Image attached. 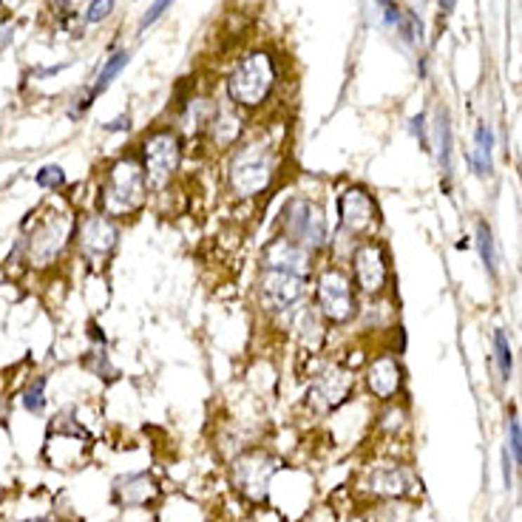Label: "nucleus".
<instances>
[{"mask_svg": "<svg viewBox=\"0 0 522 522\" xmlns=\"http://www.w3.org/2000/svg\"><path fill=\"white\" fill-rule=\"evenodd\" d=\"M469 165H471V171L480 179L491 176V168H494V131L485 122H480L477 131H474V151L469 154Z\"/></svg>", "mask_w": 522, "mask_h": 522, "instance_id": "obj_19", "label": "nucleus"}, {"mask_svg": "<svg viewBox=\"0 0 522 522\" xmlns=\"http://www.w3.org/2000/svg\"><path fill=\"white\" fill-rule=\"evenodd\" d=\"M275 89H278V60L267 48L244 51L225 77L228 100L244 114H256L267 108Z\"/></svg>", "mask_w": 522, "mask_h": 522, "instance_id": "obj_3", "label": "nucleus"}, {"mask_svg": "<svg viewBox=\"0 0 522 522\" xmlns=\"http://www.w3.org/2000/svg\"><path fill=\"white\" fill-rule=\"evenodd\" d=\"M363 386L372 400L395 403L403 389V363L398 349H378L363 366Z\"/></svg>", "mask_w": 522, "mask_h": 522, "instance_id": "obj_12", "label": "nucleus"}, {"mask_svg": "<svg viewBox=\"0 0 522 522\" xmlns=\"http://www.w3.org/2000/svg\"><path fill=\"white\" fill-rule=\"evenodd\" d=\"M284 139L267 128L244 136L225 162V190L236 202L264 199L284 176Z\"/></svg>", "mask_w": 522, "mask_h": 522, "instance_id": "obj_1", "label": "nucleus"}, {"mask_svg": "<svg viewBox=\"0 0 522 522\" xmlns=\"http://www.w3.org/2000/svg\"><path fill=\"white\" fill-rule=\"evenodd\" d=\"M313 275L315 273L259 264V275H256V284H253V304L261 313V318L289 329L295 313L310 301Z\"/></svg>", "mask_w": 522, "mask_h": 522, "instance_id": "obj_2", "label": "nucleus"}, {"mask_svg": "<svg viewBox=\"0 0 522 522\" xmlns=\"http://www.w3.org/2000/svg\"><path fill=\"white\" fill-rule=\"evenodd\" d=\"M151 199V185L145 179L142 162L136 154L117 157L100 182V213H105L114 221L136 218Z\"/></svg>", "mask_w": 522, "mask_h": 522, "instance_id": "obj_5", "label": "nucleus"}, {"mask_svg": "<svg viewBox=\"0 0 522 522\" xmlns=\"http://www.w3.org/2000/svg\"><path fill=\"white\" fill-rule=\"evenodd\" d=\"M136 157L142 162L148 185H151V196H162L179 179L185 162V136L176 125H157L145 131V136L139 139Z\"/></svg>", "mask_w": 522, "mask_h": 522, "instance_id": "obj_8", "label": "nucleus"}, {"mask_svg": "<svg viewBox=\"0 0 522 522\" xmlns=\"http://www.w3.org/2000/svg\"><path fill=\"white\" fill-rule=\"evenodd\" d=\"M363 488L378 500H398L406 497L412 488V474L400 463H378L363 477Z\"/></svg>", "mask_w": 522, "mask_h": 522, "instance_id": "obj_16", "label": "nucleus"}, {"mask_svg": "<svg viewBox=\"0 0 522 522\" xmlns=\"http://www.w3.org/2000/svg\"><path fill=\"white\" fill-rule=\"evenodd\" d=\"M275 236L298 244L318 261H324L329 253V242H332L324 204L307 193L287 196L275 213Z\"/></svg>", "mask_w": 522, "mask_h": 522, "instance_id": "obj_4", "label": "nucleus"}, {"mask_svg": "<svg viewBox=\"0 0 522 522\" xmlns=\"http://www.w3.org/2000/svg\"><path fill=\"white\" fill-rule=\"evenodd\" d=\"M431 148H434L440 174L445 176V188H449V179L455 171V133H452V119L443 108L437 111V119H434V145Z\"/></svg>", "mask_w": 522, "mask_h": 522, "instance_id": "obj_18", "label": "nucleus"}, {"mask_svg": "<svg viewBox=\"0 0 522 522\" xmlns=\"http://www.w3.org/2000/svg\"><path fill=\"white\" fill-rule=\"evenodd\" d=\"M171 4H174V0H154V4L148 6V12L142 15V20H139V32H145L148 26H154V23L171 9Z\"/></svg>", "mask_w": 522, "mask_h": 522, "instance_id": "obj_29", "label": "nucleus"}, {"mask_svg": "<svg viewBox=\"0 0 522 522\" xmlns=\"http://www.w3.org/2000/svg\"><path fill=\"white\" fill-rule=\"evenodd\" d=\"M46 384H48V378H46V375H37V378L26 386V392H23V409H26V412L40 415V412L46 409Z\"/></svg>", "mask_w": 522, "mask_h": 522, "instance_id": "obj_23", "label": "nucleus"}, {"mask_svg": "<svg viewBox=\"0 0 522 522\" xmlns=\"http://www.w3.org/2000/svg\"><path fill=\"white\" fill-rule=\"evenodd\" d=\"M114 12V0H91L86 6V23H103Z\"/></svg>", "mask_w": 522, "mask_h": 522, "instance_id": "obj_28", "label": "nucleus"}, {"mask_svg": "<svg viewBox=\"0 0 522 522\" xmlns=\"http://www.w3.org/2000/svg\"><path fill=\"white\" fill-rule=\"evenodd\" d=\"M65 182H68V179H65V171H63L60 165H46V168H40V171L34 174V185L43 188V190H51V193L63 190Z\"/></svg>", "mask_w": 522, "mask_h": 522, "instance_id": "obj_24", "label": "nucleus"}, {"mask_svg": "<svg viewBox=\"0 0 522 522\" xmlns=\"http://www.w3.org/2000/svg\"><path fill=\"white\" fill-rule=\"evenodd\" d=\"M86 366L94 372L97 378H114V375H117V369L111 366L108 352H105L103 346H94V349H91V355L86 358Z\"/></svg>", "mask_w": 522, "mask_h": 522, "instance_id": "obj_25", "label": "nucleus"}, {"mask_svg": "<svg viewBox=\"0 0 522 522\" xmlns=\"http://www.w3.org/2000/svg\"><path fill=\"white\" fill-rule=\"evenodd\" d=\"M491 349H494V363L500 369V378L511 381V375H514V352H511V341H508L505 329H494Z\"/></svg>", "mask_w": 522, "mask_h": 522, "instance_id": "obj_21", "label": "nucleus"}, {"mask_svg": "<svg viewBox=\"0 0 522 522\" xmlns=\"http://www.w3.org/2000/svg\"><path fill=\"white\" fill-rule=\"evenodd\" d=\"M77 218L68 210H37L26 221V233L18 239L23 247V261L34 270L54 267L68 244H74Z\"/></svg>", "mask_w": 522, "mask_h": 522, "instance_id": "obj_7", "label": "nucleus"}, {"mask_svg": "<svg viewBox=\"0 0 522 522\" xmlns=\"http://www.w3.org/2000/svg\"><path fill=\"white\" fill-rule=\"evenodd\" d=\"M117 494L125 505H148V500L157 497V483L145 471L142 474H128L117 483Z\"/></svg>", "mask_w": 522, "mask_h": 522, "instance_id": "obj_20", "label": "nucleus"}, {"mask_svg": "<svg viewBox=\"0 0 522 522\" xmlns=\"http://www.w3.org/2000/svg\"><path fill=\"white\" fill-rule=\"evenodd\" d=\"M128 63H131V51H128V48L114 51V54L105 60V65L100 68V74H97L94 86H91V89H89V91H86V94L77 100V108H74V117L83 114V111H89V108H91V103H94V100H97V97H100V94H103V91H105L111 83H114V77H117V74H119V71H122Z\"/></svg>", "mask_w": 522, "mask_h": 522, "instance_id": "obj_17", "label": "nucleus"}, {"mask_svg": "<svg viewBox=\"0 0 522 522\" xmlns=\"http://www.w3.org/2000/svg\"><path fill=\"white\" fill-rule=\"evenodd\" d=\"M355 392V372L346 366H327L324 372H315L313 384L307 389V403L318 415H332L341 409Z\"/></svg>", "mask_w": 522, "mask_h": 522, "instance_id": "obj_14", "label": "nucleus"}, {"mask_svg": "<svg viewBox=\"0 0 522 522\" xmlns=\"http://www.w3.org/2000/svg\"><path fill=\"white\" fill-rule=\"evenodd\" d=\"M119 236H122L119 221L108 218L100 210L86 213L77 218V228H74V250H77L80 261H86L94 270H103L114 259L119 247Z\"/></svg>", "mask_w": 522, "mask_h": 522, "instance_id": "obj_11", "label": "nucleus"}, {"mask_svg": "<svg viewBox=\"0 0 522 522\" xmlns=\"http://www.w3.org/2000/svg\"><path fill=\"white\" fill-rule=\"evenodd\" d=\"M508 452L514 455V463L522 466V423L516 415L508 417Z\"/></svg>", "mask_w": 522, "mask_h": 522, "instance_id": "obj_27", "label": "nucleus"}, {"mask_svg": "<svg viewBox=\"0 0 522 522\" xmlns=\"http://www.w3.org/2000/svg\"><path fill=\"white\" fill-rule=\"evenodd\" d=\"M455 9H457V0H440V12H443V18H449Z\"/></svg>", "mask_w": 522, "mask_h": 522, "instance_id": "obj_33", "label": "nucleus"}, {"mask_svg": "<svg viewBox=\"0 0 522 522\" xmlns=\"http://www.w3.org/2000/svg\"><path fill=\"white\" fill-rule=\"evenodd\" d=\"M278 466H281L278 457H273L270 452H261V449L244 452L233 463V485L250 500H264V494L270 488V480L278 471Z\"/></svg>", "mask_w": 522, "mask_h": 522, "instance_id": "obj_15", "label": "nucleus"}, {"mask_svg": "<svg viewBox=\"0 0 522 522\" xmlns=\"http://www.w3.org/2000/svg\"><path fill=\"white\" fill-rule=\"evenodd\" d=\"M409 131H412V136L420 142L423 151H431V139H429V128H426V114H415V117L409 119Z\"/></svg>", "mask_w": 522, "mask_h": 522, "instance_id": "obj_30", "label": "nucleus"}, {"mask_svg": "<svg viewBox=\"0 0 522 522\" xmlns=\"http://www.w3.org/2000/svg\"><path fill=\"white\" fill-rule=\"evenodd\" d=\"M378 4V9H381V20L389 26V29H400L403 26V20H406V9L398 4V0H375Z\"/></svg>", "mask_w": 522, "mask_h": 522, "instance_id": "obj_26", "label": "nucleus"}, {"mask_svg": "<svg viewBox=\"0 0 522 522\" xmlns=\"http://www.w3.org/2000/svg\"><path fill=\"white\" fill-rule=\"evenodd\" d=\"M477 250H480V259H483V267L488 270L491 278H497V242H494V233L488 228V221H477Z\"/></svg>", "mask_w": 522, "mask_h": 522, "instance_id": "obj_22", "label": "nucleus"}, {"mask_svg": "<svg viewBox=\"0 0 522 522\" xmlns=\"http://www.w3.org/2000/svg\"><path fill=\"white\" fill-rule=\"evenodd\" d=\"M346 270L352 275V284L358 289L360 298H369V301H381L384 295H389L392 289V259H389V247L375 236V239H363L355 242L349 259H346Z\"/></svg>", "mask_w": 522, "mask_h": 522, "instance_id": "obj_9", "label": "nucleus"}, {"mask_svg": "<svg viewBox=\"0 0 522 522\" xmlns=\"http://www.w3.org/2000/svg\"><path fill=\"white\" fill-rule=\"evenodd\" d=\"M502 480H505V488H511V452L502 449Z\"/></svg>", "mask_w": 522, "mask_h": 522, "instance_id": "obj_32", "label": "nucleus"}, {"mask_svg": "<svg viewBox=\"0 0 522 522\" xmlns=\"http://www.w3.org/2000/svg\"><path fill=\"white\" fill-rule=\"evenodd\" d=\"M244 133H247V117H244V111H239L230 100L228 103L216 100L213 114H210V119H207L199 142L204 148H210L213 154H230L233 148L244 139Z\"/></svg>", "mask_w": 522, "mask_h": 522, "instance_id": "obj_13", "label": "nucleus"}, {"mask_svg": "<svg viewBox=\"0 0 522 522\" xmlns=\"http://www.w3.org/2000/svg\"><path fill=\"white\" fill-rule=\"evenodd\" d=\"M128 128H131V117H128V114H122V117L105 122V131H108V133H119V131H128Z\"/></svg>", "mask_w": 522, "mask_h": 522, "instance_id": "obj_31", "label": "nucleus"}, {"mask_svg": "<svg viewBox=\"0 0 522 522\" xmlns=\"http://www.w3.org/2000/svg\"><path fill=\"white\" fill-rule=\"evenodd\" d=\"M310 304L315 307V313L324 318L329 329H344L360 315V295L344 261L324 259L315 267L313 287H310Z\"/></svg>", "mask_w": 522, "mask_h": 522, "instance_id": "obj_6", "label": "nucleus"}, {"mask_svg": "<svg viewBox=\"0 0 522 522\" xmlns=\"http://www.w3.org/2000/svg\"><path fill=\"white\" fill-rule=\"evenodd\" d=\"M335 216L338 233L352 242L375 239L381 230V207L363 185H344L335 196Z\"/></svg>", "mask_w": 522, "mask_h": 522, "instance_id": "obj_10", "label": "nucleus"}]
</instances>
